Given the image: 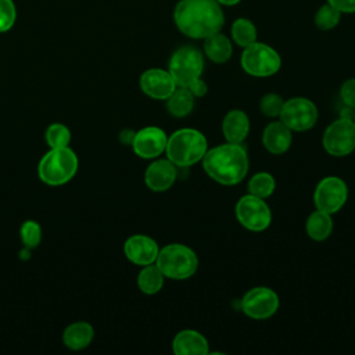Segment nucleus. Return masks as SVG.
Here are the masks:
<instances>
[{"instance_id": "obj_25", "label": "nucleus", "mask_w": 355, "mask_h": 355, "mask_svg": "<svg viewBox=\"0 0 355 355\" xmlns=\"http://www.w3.org/2000/svg\"><path fill=\"white\" fill-rule=\"evenodd\" d=\"M230 32L234 43L243 49L257 42V28L254 22L247 18H237L232 24Z\"/></svg>"}, {"instance_id": "obj_18", "label": "nucleus", "mask_w": 355, "mask_h": 355, "mask_svg": "<svg viewBox=\"0 0 355 355\" xmlns=\"http://www.w3.org/2000/svg\"><path fill=\"white\" fill-rule=\"evenodd\" d=\"M208 340L197 330L184 329L176 333L172 341V349L176 355H207Z\"/></svg>"}, {"instance_id": "obj_2", "label": "nucleus", "mask_w": 355, "mask_h": 355, "mask_svg": "<svg viewBox=\"0 0 355 355\" xmlns=\"http://www.w3.org/2000/svg\"><path fill=\"white\" fill-rule=\"evenodd\" d=\"M201 161L204 172L223 186L240 183L245 178L250 166L247 150L243 143L226 141L225 144L209 148Z\"/></svg>"}, {"instance_id": "obj_10", "label": "nucleus", "mask_w": 355, "mask_h": 355, "mask_svg": "<svg viewBox=\"0 0 355 355\" xmlns=\"http://www.w3.org/2000/svg\"><path fill=\"white\" fill-rule=\"evenodd\" d=\"M316 105L305 97H291L283 103L280 121L293 132H305L318 122Z\"/></svg>"}, {"instance_id": "obj_21", "label": "nucleus", "mask_w": 355, "mask_h": 355, "mask_svg": "<svg viewBox=\"0 0 355 355\" xmlns=\"http://www.w3.org/2000/svg\"><path fill=\"white\" fill-rule=\"evenodd\" d=\"M94 336V330L92 324L87 322H75L69 324L62 333L64 344L71 349H83L86 348Z\"/></svg>"}, {"instance_id": "obj_6", "label": "nucleus", "mask_w": 355, "mask_h": 355, "mask_svg": "<svg viewBox=\"0 0 355 355\" xmlns=\"http://www.w3.org/2000/svg\"><path fill=\"white\" fill-rule=\"evenodd\" d=\"M240 62L244 72L255 78L272 76L282 67L279 53L273 47L259 42H254L244 47Z\"/></svg>"}, {"instance_id": "obj_14", "label": "nucleus", "mask_w": 355, "mask_h": 355, "mask_svg": "<svg viewBox=\"0 0 355 355\" xmlns=\"http://www.w3.org/2000/svg\"><path fill=\"white\" fill-rule=\"evenodd\" d=\"M176 87L169 71L161 68H150L140 76V89L154 100H166Z\"/></svg>"}, {"instance_id": "obj_22", "label": "nucleus", "mask_w": 355, "mask_h": 355, "mask_svg": "<svg viewBox=\"0 0 355 355\" xmlns=\"http://www.w3.org/2000/svg\"><path fill=\"white\" fill-rule=\"evenodd\" d=\"M305 230L308 236L315 241L326 240L333 230L331 214L323 212L320 209L313 211L305 222Z\"/></svg>"}, {"instance_id": "obj_34", "label": "nucleus", "mask_w": 355, "mask_h": 355, "mask_svg": "<svg viewBox=\"0 0 355 355\" xmlns=\"http://www.w3.org/2000/svg\"><path fill=\"white\" fill-rule=\"evenodd\" d=\"M340 12H355V0H327Z\"/></svg>"}, {"instance_id": "obj_36", "label": "nucleus", "mask_w": 355, "mask_h": 355, "mask_svg": "<svg viewBox=\"0 0 355 355\" xmlns=\"http://www.w3.org/2000/svg\"><path fill=\"white\" fill-rule=\"evenodd\" d=\"M220 6H236L237 3H240L241 0H216Z\"/></svg>"}, {"instance_id": "obj_5", "label": "nucleus", "mask_w": 355, "mask_h": 355, "mask_svg": "<svg viewBox=\"0 0 355 355\" xmlns=\"http://www.w3.org/2000/svg\"><path fill=\"white\" fill-rule=\"evenodd\" d=\"M78 171V157L69 147L51 148L39 162V178L50 186L69 182Z\"/></svg>"}, {"instance_id": "obj_23", "label": "nucleus", "mask_w": 355, "mask_h": 355, "mask_svg": "<svg viewBox=\"0 0 355 355\" xmlns=\"http://www.w3.org/2000/svg\"><path fill=\"white\" fill-rule=\"evenodd\" d=\"M194 108V96L186 87H176L166 98V110L175 118L187 116Z\"/></svg>"}, {"instance_id": "obj_16", "label": "nucleus", "mask_w": 355, "mask_h": 355, "mask_svg": "<svg viewBox=\"0 0 355 355\" xmlns=\"http://www.w3.org/2000/svg\"><path fill=\"white\" fill-rule=\"evenodd\" d=\"M178 178V166L166 159H155L144 172V182L153 191H166Z\"/></svg>"}, {"instance_id": "obj_4", "label": "nucleus", "mask_w": 355, "mask_h": 355, "mask_svg": "<svg viewBox=\"0 0 355 355\" xmlns=\"http://www.w3.org/2000/svg\"><path fill=\"white\" fill-rule=\"evenodd\" d=\"M155 265L165 277L172 280H186L196 273L198 258L190 247L180 243H172L158 251Z\"/></svg>"}, {"instance_id": "obj_35", "label": "nucleus", "mask_w": 355, "mask_h": 355, "mask_svg": "<svg viewBox=\"0 0 355 355\" xmlns=\"http://www.w3.org/2000/svg\"><path fill=\"white\" fill-rule=\"evenodd\" d=\"M135 135L136 132L132 130V129H122L121 133H119V141L122 144H126V146H132V141L135 139Z\"/></svg>"}, {"instance_id": "obj_9", "label": "nucleus", "mask_w": 355, "mask_h": 355, "mask_svg": "<svg viewBox=\"0 0 355 355\" xmlns=\"http://www.w3.org/2000/svg\"><path fill=\"white\" fill-rule=\"evenodd\" d=\"M322 146L331 157H345L355 150V123L352 119L340 116L323 132Z\"/></svg>"}, {"instance_id": "obj_12", "label": "nucleus", "mask_w": 355, "mask_h": 355, "mask_svg": "<svg viewBox=\"0 0 355 355\" xmlns=\"http://www.w3.org/2000/svg\"><path fill=\"white\" fill-rule=\"evenodd\" d=\"M240 306L248 318L263 320L273 316L279 309V297L272 288L257 286L243 295Z\"/></svg>"}, {"instance_id": "obj_37", "label": "nucleus", "mask_w": 355, "mask_h": 355, "mask_svg": "<svg viewBox=\"0 0 355 355\" xmlns=\"http://www.w3.org/2000/svg\"><path fill=\"white\" fill-rule=\"evenodd\" d=\"M352 121H354V123H355V111H354V118H352Z\"/></svg>"}, {"instance_id": "obj_17", "label": "nucleus", "mask_w": 355, "mask_h": 355, "mask_svg": "<svg viewBox=\"0 0 355 355\" xmlns=\"http://www.w3.org/2000/svg\"><path fill=\"white\" fill-rule=\"evenodd\" d=\"M291 141V130L282 121L268 123L262 132V144L270 154H284L290 148Z\"/></svg>"}, {"instance_id": "obj_28", "label": "nucleus", "mask_w": 355, "mask_h": 355, "mask_svg": "<svg viewBox=\"0 0 355 355\" xmlns=\"http://www.w3.org/2000/svg\"><path fill=\"white\" fill-rule=\"evenodd\" d=\"M46 141L50 148L68 147L71 141V132L62 123H51L46 130Z\"/></svg>"}, {"instance_id": "obj_24", "label": "nucleus", "mask_w": 355, "mask_h": 355, "mask_svg": "<svg viewBox=\"0 0 355 355\" xmlns=\"http://www.w3.org/2000/svg\"><path fill=\"white\" fill-rule=\"evenodd\" d=\"M164 279H165V276L158 269V266L154 263H150V265L143 266V269L139 272L137 286L141 293L151 295V294L158 293L162 288Z\"/></svg>"}, {"instance_id": "obj_15", "label": "nucleus", "mask_w": 355, "mask_h": 355, "mask_svg": "<svg viewBox=\"0 0 355 355\" xmlns=\"http://www.w3.org/2000/svg\"><path fill=\"white\" fill-rule=\"evenodd\" d=\"M158 251L159 247L155 240L146 234H133L123 244V252L126 258L140 266L154 263Z\"/></svg>"}, {"instance_id": "obj_8", "label": "nucleus", "mask_w": 355, "mask_h": 355, "mask_svg": "<svg viewBox=\"0 0 355 355\" xmlns=\"http://www.w3.org/2000/svg\"><path fill=\"white\" fill-rule=\"evenodd\" d=\"M234 215L239 223L251 232H263L270 226L272 211L263 198L245 194L236 202Z\"/></svg>"}, {"instance_id": "obj_33", "label": "nucleus", "mask_w": 355, "mask_h": 355, "mask_svg": "<svg viewBox=\"0 0 355 355\" xmlns=\"http://www.w3.org/2000/svg\"><path fill=\"white\" fill-rule=\"evenodd\" d=\"M186 89H187L194 97H202V96L207 93V90H208L207 83H205L201 78L193 80Z\"/></svg>"}, {"instance_id": "obj_20", "label": "nucleus", "mask_w": 355, "mask_h": 355, "mask_svg": "<svg viewBox=\"0 0 355 355\" xmlns=\"http://www.w3.org/2000/svg\"><path fill=\"white\" fill-rule=\"evenodd\" d=\"M204 53L215 64H225L233 54L232 42L220 32L204 39Z\"/></svg>"}, {"instance_id": "obj_13", "label": "nucleus", "mask_w": 355, "mask_h": 355, "mask_svg": "<svg viewBox=\"0 0 355 355\" xmlns=\"http://www.w3.org/2000/svg\"><path fill=\"white\" fill-rule=\"evenodd\" d=\"M166 141V133L161 128L147 126L136 132L132 141V148L137 157L153 159L165 151Z\"/></svg>"}, {"instance_id": "obj_11", "label": "nucleus", "mask_w": 355, "mask_h": 355, "mask_svg": "<svg viewBox=\"0 0 355 355\" xmlns=\"http://www.w3.org/2000/svg\"><path fill=\"white\" fill-rule=\"evenodd\" d=\"M348 198L347 183L338 176H326L315 187L313 204L327 214L338 212Z\"/></svg>"}, {"instance_id": "obj_32", "label": "nucleus", "mask_w": 355, "mask_h": 355, "mask_svg": "<svg viewBox=\"0 0 355 355\" xmlns=\"http://www.w3.org/2000/svg\"><path fill=\"white\" fill-rule=\"evenodd\" d=\"M340 98L344 105L355 110V78H349L343 82L340 87Z\"/></svg>"}, {"instance_id": "obj_1", "label": "nucleus", "mask_w": 355, "mask_h": 355, "mask_svg": "<svg viewBox=\"0 0 355 355\" xmlns=\"http://www.w3.org/2000/svg\"><path fill=\"white\" fill-rule=\"evenodd\" d=\"M173 21L184 36L205 39L220 32L225 17L216 0H180L175 7Z\"/></svg>"}, {"instance_id": "obj_31", "label": "nucleus", "mask_w": 355, "mask_h": 355, "mask_svg": "<svg viewBox=\"0 0 355 355\" xmlns=\"http://www.w3.org/2000/svg\"><path fill=\"white\" fill-rule=\"evenodd\" d=\"M17 11L12 0H0V32H7L15 22Z\"/></svg>"}, {"instance_id": "obj_19", "label": "nucleus", "mask_w": 355, "mask_h": 355, "mask_svg": "<svg viewBox=\"0 0 355 355\" xmlns=\"http://www.w3.org/2000/svg\"><path fill=\"white\" fill-rule=\"evenodd\" d=\"M222 133L229 143L241 144L250 133V118L243 110H230L222 121Z\"/></svg>"}, {"instance_id": "obj_29", "label": "nucleus", "mask_w": 355, "mask_h": 355, "mask_svg": "<svg viewBox=\"0 0 355 355\" xmlns=\"http://www.w3.org/2000/svg\"><path fill=\"white\" fill-rule=\"evenodd\" d=\"M21 240L26 248H35L42 240V229L37 222L26 220L21 226Z\"/></svg>"}, {"instance_id": "obj_26", "label": "nucleus", "mask_w": 355, "mask_h": 355, "mask_svg": "<svg viewBox=\"0 0 355 355\" xmlns=\"http://www.w3.org/2000/svg\"><path fill=\"white\" fill-rule=\"evenodd\" d=\"M275 189H276L275 178L268 172H258L252 175L248 182V193L263 200L270 197Z\"/></svg>"}, {"instance_id": "obj_3", "label": "nucleus", "mask_w": 355, "mask_h": 355, "mask_svg": "<svg viewBox=\"0 0 355 355\" xmlns=\"http://www.w3.org/2000/svg\"><path fill=\"white\" fill-rule=\"evenodd\" d=\"M208 150L207 137L197 129L175 130L166 141V158L178 168H189L202 159Z\"/></svg>"}, {"instance_id": "obj_27", "label": "nucleus", "mask_w": 355, "mask_h": 355, "mask_svg": "<svg viewBox=\"0 0 355 355\" xmlns=\"http://www.w3.org/2000/svg\"><path fill=\"white\" fill-rule=\"evenodd\" d=\"M340 17H341V12L333 6H330L329 3H326L319 7L313 21L316 28H319L320 31H330L337 26V24L340 22Z\"/></svg>"}, {"instance_id": "obj_30", "label": "nucleus", "mask_w": 355, "mask_h": 355, "mask_svg": "<svg viewBox=\"0 0 355 355\" xmlns=\"http://www.w3.org/2000/svg\"><path fill=\"white\" fill-rule=\"evenodd\" d=\"M283 98L276 93H266L262 96L259 101V110L265 116L275 118L280 115V111L283 108Z\"/></svg>"}, {"instance_id": "obj_7", "label": "nucleus", "mask_w": 355, "mask_h": 355, "mask_svg": "<svg viewBox=\"0 0 355 355\" xmlns=\"http://www.w3.org/2000/svg\"><path fill=\"white\" fill-rule=\"evenodd\" d=\"M168 71L178 87H187L193 80L201 78L204 55L194 46H182L171 55Z\"/></svg>"}]
</instances>
